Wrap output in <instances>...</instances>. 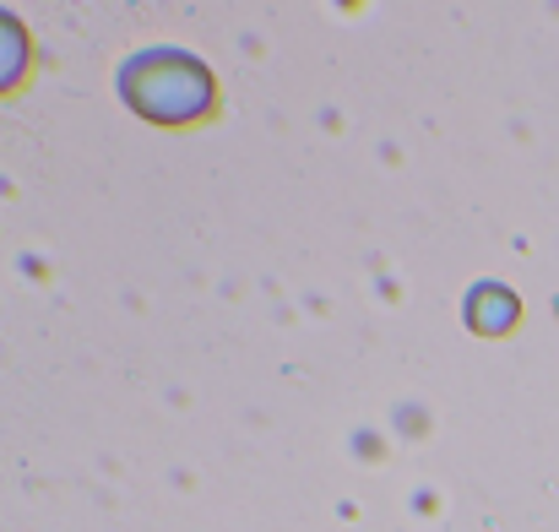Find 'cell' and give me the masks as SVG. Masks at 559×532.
Masks as SVG:
<instances>
[{
	"label": "cell",
	"mask_w": 559,
	"mask_h": 532,
	"mask_svg": "<svg viewBox=\"0 0 559 532\" xmlns=\"http://www.w3.org/2000/svg\"><path fill=\"white\" fill-rule=\"evenodd\" d=\"M120 98L142 120L180 131V126H201L217 115V76L201 55L158 44L120 66Z\"/></svg>",
	"instance_id": "obj_1"
},
{
	"label": "cell",
	"mask_w": 559,
	"mask_h": 532,
	"mask_svg": "<svg viewBox=\"0 0 559 532\" xmlns=\"http://www.w3.org/2000/svg\"><path fill=\"white\" fill-rule=\"evenodd\" d=\"M27 71H33V38H27L22 16H11L0 5V98L16 93L27 82Z\"/></svg>",
	"instance_id": "obj_2"
},
{
	"label": "cell",
	"mask_w": 559,
	"mask_h": 532,
	"mask_svg": "<svg viewBox=\"0 0 559 532\" xmlns=\"http://www.w3.org/2000/svg\"><path fill=\"white\" fill-rule=\"evenodd\" d=\"M467 321H473V332H489V338L511 332L516 327V294L500 288V283H478L467 294Z\"/></svg>",
	"instance_id": "obj_3"
}]
</instances>
